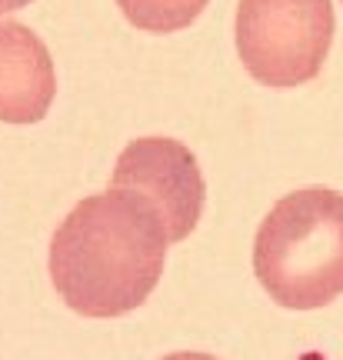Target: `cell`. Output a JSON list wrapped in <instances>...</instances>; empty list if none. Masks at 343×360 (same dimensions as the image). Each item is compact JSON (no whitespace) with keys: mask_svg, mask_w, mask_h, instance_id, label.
Wrapping results in <instances>:
<instances>
[{"mask_svg":"<svg viewBox=\"0 0 343 360\" xmlns=\"http://www.w3.org/2000/svg\"><path fill=\"white\" fill-rule=\"evenodd\" d=\"M170 233L160 210L130 191L90 193L51 237L57 294L84 317H124L157 290Z\"/></svg>","mask_w":343,"mask_h":360,"instance_id":"cell-1","label":"cell"},{"mask_svg":"<svg viewBox=\"0 0 343 360\" xmlns=\"http://www.w3.org/2000/svg\"><path fill=\"white\" fill-rule=\"evenodd\" d=\"M254 274L287 310L333 304L343 294V193L306 187L280 197L257 227Z\"/></svg>","mask_w":343,"mask_h":360,"instance_id":"cell-2","label":"cell"},{"mask_svg":"<svg viewBox=\"0 0 343 360\" xmlns=\"http://www.w3.org/2000/svg\"><path fill=\"white\" fill-rule=\"evenodd\" d=\"M337 17L330 0H240L233 37L247 74L290 90L313 80L330 53Z\"/></svg>","mask_w":343,"mask_h":360,"instance_id":"cell-3","label":"cell"},{"mask_svg":"<svg viewBox=\"0 0 343 360\" xmlns=\"http://www.w3.org/2000/svg\"><path fill=\"white\" fill-rule=\"evenodd\" d=\"M110 187L147 197L167 224L170 244H180L200 224L207 184L190 147L174 137H137L117 157Z\"/></svg>","mask_w":343,"mask_h":360,"instance_id":"cell-4","label":"cell"},{"mask_svg":"<svg viewBox=\"0 0 343 360\" xmlns=\"http://www.w3.org/2000/svg\"><path fill=\"white\" fill-rule=\"evenodd\" d=\"M57 97V70L47 44L17 20H0V120L37 124Z\"/></svg>","mask_w":343,"mask_h":360,"instance_id":"cell-5","label":"cell"},{"mask_svg":"<svg viewBox=\"0 0 343 360\" xmlns=\"http://www.w3.org/2000/svg\"><path fill=\"white\" fill-rule=\"evenodd\" d=\"M210 0H117L120 13L143 34H177L190 27Z\"/></svg>","mask_w":343,"mask_h":360,"instance_id":"cell-6","label":"cell"},{"mask_svg":"<svg viewBox=\"0 0 343 360\" xmlns=\"http://www.w3.org/2000/svg\"><path fill=\"white\" fill-rule=\"evenodd\" d=\"M160 360H216L214 354H200V350H177V354H167Z\"/></svg>","mask_w":343,"mask_h":360,"instance_id":"cell-7","label":"cell"},{"mask_svg":"<svg viewBox=\"0 0 343 360\" xmlns=\"http://www.w3.org/2000/svg\"><path fill=\"white\" fill-rule=\"evenodd\" d=\"M30 0H0V13H11V11H20V7H27Z\"/></svg>","mask_w":343,"mask_h":360,"instance_id":"cell-8","label":"cell"}]
</instances>
